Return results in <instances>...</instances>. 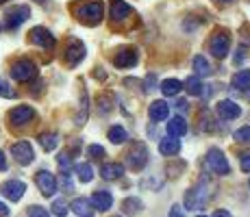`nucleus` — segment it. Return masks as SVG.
<instances>
[{
  "mask_svg": "<svg viewBox=\"0 0 250 217\" xmlns=\"http://www.w3.org/2000/svg\"><path fill=\"white\" fill-rule=\"evenodd\" d=\"M74 13L79 18V22L87 24V26H96V24H100V20H103L104 4H103V0H87V2L76 4Z\"/></svg>",
  "mask_w": 250,
  "mask_h": 217,
  "instance_id": "nucleus-1",
  "label": "nucleus"
},
{
  "mask_svg": "<svg viewBox=\"0 0 250 217\" xmlns=\"http://www.w3.org/2000/svg\"><path fill=\"white\" fill-rule=\"evenodd\" d=\"M207 202H209V189H207L205 182H200V185L191 187L189 191H185V209H189V211L203 209Z\"/></svg>",
  "mask_w": 250,
  "mask_h": 217,
  "instance_id": "nucleus-2",
  "label": "nucleus"
},
{
  "mask_svg": "<svg viewBox=\"0 0 250 217\" xmlns=\"http://www.w3.org/2000/svg\"><path fill=\"white\" fill-rule=\"evenodd\" d=\"M205 163L207 167H209L213 174H220V176H227V174L230 172V165L227 161V157H224V152L220 150V148H211L209 152H207L205 157Z\"/></svg>",
  "mask_w": 250,
  "mask_h": 217,
  "instance_id": "nucleus-3",
  "label": "nucleus"
},
{
  "mask_svg": "<svg viewBox=\"0 0 250 217\" xmlns=\"http://www.w3.org/2000/svg\"><path fill=\"white\" fill-rule=\"evenodd\" d=\"M148 157H150V152H148L146 143L135 141V143H133V148L126 154L128 167H131V170H135V172H142L144 167H146V163H148Z\"/></svg>",
  "mask_w": 250,
  "mask_h": 217,
  "instance_id": "nucleus-4",
  "label": "nucleus"
},
{
  "mask_svg": "<svg viewBox=\"0 0 250 217\" xmlns=\"http://www.w3.org/2000/svg\"><path fill=\"white\" fill-rule=\"evenodd\" d=\"M230 50V35L227 31H215L209 39V52L218 59H224Z\"/></svg>",
  "mask_w": 250,
  "mask_h": 217,
  "instance_id": "nucleus-5",
  "label": "nucleus"
},
{
  "mask_svg": "<svg viewBox=\"0 0 250 217\" xmlns=\"http://www.w3.org/2000/svg\"><path fill=\"white\" fill-rule=\"evenodd\" d=\"M11 76L18 80V83H28L37 76V65L28 59H20L11 65Z\"/></svg>",
  "mask_w": 250,
  "mask_h": 217,
  "instance_id": "nucleus-6",
  "label": "nucleus"
},
{
  "mask_svg": "<svg viewBox=\"0 0 250 217\" xmlns=\"http://www.w3.org/2000/svg\"><path fill=\"white\" fill-rule=\"evenodd\" d=\"M28 16H31V9L26 4H16V7L7 9V13H4V26L13 31V28L22 26L28 20Z\"/></svg>",
  "mask_w": 250,
  "mask_h": 217,
  "instance_id": "nucleus-7",
  "label": "nucleus"
},
{
  "mask_svg": "<svg viewBox=\"0 0 250 217\" xmlns=\"http://www.w3.org/2000/svg\"><path fill=\"white\" fill-rule=\"evenodd\" d=\"M33 119H35V111H33V107H28V104H20V107L9 111V122H11V126H16V128L26 126V124H31Z\"/></svg>",
  "mask_w": 250,
  "mask_h": 217,
  "instance_id": "nucleus-8",
  "label": "nucleus"
},
{
  "mask_svg": "<svg viewBox=\"0 0 250 217\" xmlns=\"http://www.w3.org/2000/svg\"><path fill=\"white\" fill-rule=\"evenodd\" d=\"M28 39H31V43H35V46L40 48H46V50H52L55 48V35H52L48 28L44 26H35L31 33H28Z\"/></svg>",
  "mask_w": 250,
  "mask_h": 217,
  "instance_id": "nucleus-9",
  "label": "nucleus"
},
{
  "mask_svg": "<svg viewBox=\"0 0 250 217\" xmlns=\"http://www.w3.org/2000/svg\"><path fill=\"white\" fill-rule=\"evenodd\" d=\"M35 182H37L40 191L46 197L55 196V191H57V178H55V174H50L48 170H40V172L35 174Z\"/></svg>",
  "mask_w": 250,
  "mask_h": 217,
  "instance_id": "nucleus-10",
  "label": "nucleus"
},
{
  "mask_svg": "<svg viewBox=\"0 0 250 217\" xmlns=\"http://www.w3.org/2000/svg\"><path fill=\"white\" fill-rule=\"evenodd\" d=\"M11 154H13V158H16L20 165H31L33 158H35V152H33V148H31V143H28V141L13 143V146H11Z\"/></svg>",
  "mask_w": 250,
  "mask_h": 217,
  "instance_id": "nucleus-11",
  "label": "nucleus"
},
{
  "mask_svg": "<svg viewBox=\"0 0 250 217\" xmlns=\"http://www.w3.org/2000/svg\"><path fill=\"white\" fill-rule=\"evenodd\" d=\"M83 59H85V46L79 39H70L68 48H65V63H68L70 67H74V65H79Z\"/></svg>",
  "mask_w": 250,
  "mask_h": 217,
  "instance_id": "nucleus-12",
  "label": "nucleus"
},
{
  "mask_svg": "<svg viewBox=\"0 0 250 217\" xmlns=\"http://www.w3.org/2000/svg\"><path fill=\"white\" fill-rule=\"evenodd\" d=\"M24 191H26V185H24L22 180H7V182H2V187H0V194L11 202L22 200Z\"/></svg>",
  "mask_w": 250,
  "mask_h": 217,
  "instance_id": "nucleus-13",
  "label": "nucleus"
},
{
  "mask_svg": "<svg viewBox=\"0 0 250 217\" xmlns=\"http://www.w3.org/2000/svg\"><path fill=\"white\" fill-rule=\"evenodd\" d=\"M137 59H139V55L135 48H120L113 57V65L115 67H133L137 63Z\"/></svg>",
  "mask_w": 250,
  "mask_h": 217,
  "instance_id": "nucleus-14",
  "label": "nucleus"
},
{
  "mask_svg": "<svg viewBox=\"0 0 250 217\" xmlns=\"http://www.w3.org/2000/svg\"><path fill=\"white\" fill-rule=\"evenodd\" d=\"M91 206H94L96 211H100V213H104V211H109L113 206V196L109 194V191L104 189H98L94 191V196H91Z\"/></svg>",
  "mask_w": 250,
  "mask_h": 217,
  "instance_id": "nucleus-15",
  "label": "nucleus"
},
{
  "mask_svg": "<svg viewBox=\"0 0 250 217\" xmlns=\"http://www.w3.org/2000/svg\"><path fill=\"white\" fill-rule=\"evenodd\" d=\"M133 16V7L126 4L124 0H111V20L113 22H124Z\"/></svg>",
  "mask_w": 250,
  "mask_h": 217,
  "instance_id": "nucleus-16",
  "label": "nucleus"
},
{
  "mask_svg": "<svg viewBox=\"0 0 250 217\" xmlns=\"http://www.w3.org/2000/svg\"><path fill=\"white\" fill-rule=\"evenodd\" d=\"M218 115L222 119H237L239 115H242V109H239L237 102H233V100H222V102H218Z\"/></svg>",
  "mask_w": 250,
  "mask_h": 217,
  "instance_id": "nucleus-17",
  "label": "nucleus"
},
{
  "mask_svg": "<svg viewBox=\"0 0 250 217\" xmlns=\"http://www.w3.org/2000/svg\"><path fill=\"white\" fill-rule=\"evenodd\" d=\"M167 113H170V104H167L166 100H155V102L150 104V111H148L152 122H163V119H167Z\"/></svg>",
  "mask_w": 250,
  "mask_h": 217,
  "instance_id": "nucleus-18",
  "label": "nucleus"
},
{
  "mask_svg": "<svg viewBox=\"0 0 250 217\" xmlns=\"http://www.w3.org/2000/svg\"><path fill=\"white\" fill-rule=\"evenodd\" d=\"M72 211L79 217H94V213H96V209L91 206V202L87 197H76V200L72 202Z\"/></svg>",
  "mask_w": 250,
  "mask_h": 217,
  "instance_id": "nucleus-19",
  "label": "nucleus"
},
{
  "mask_svg": "<svg viewBox=\"0 0 250 217\" xmlns=\"http://www.w3.org/2000/svg\"><path fill=\"white\" fill-rule=\"evenodd\" d=\"M181 150V141L176 137H166L159 141V152L163 154V157H174V154H179Z\"/></svg>",
  "mask_w": 250,
  "mask_h": 217,
  "instance_id": "nucleus-20",
  "label": "nucleus"
},
{
  "mask_svg": "<svg viewBox=\"0 0 250 217\" xmlns=\"http://www.w3.org/2000/svg\"><path fill=\"white\" fill-rule=\"evenodd\" d=\"M185 133H187V124L181 115H176V118H172L170 122H167V135H172V137H183Z\"/></svg>",
  "mask_w": 250,
  "mask_h": 217,
  "instance_id": "nucleus-21",
  "label": "nucleus"
},
{
  "mask_svg": "<svg viewBox=\"0 0 250 217\" xmlns=\"http://www.w3.org/2000/svg\"><path fill=\"white\" fill-rule=\"evenodd\" d=\"M124 174V167L120 165V163H104L103 170H100V176L104 178V180H115V178H120Z\"/></svg>",
  "mask_w": 250,
  "mask_h": 217,
  "instance_id": "nucleus-22",
  "label": "nucleus"
},
{
  "mask_svg": "<svg viewBox=\"0 0 250 217\" xmlns=\"http://www.w3.org/2000/svg\"><path fill=\"white\" fill-rule=\"evenodd\" d=\"M194 70H196V74L198 76H211L213 74V67L209 65V61H207L203 55L194 57Z\"/></svg>",
  "mask_w": 250,
  "mask_h": 217,
  "instance_id": "nucleus-23",
  "label": "nucleus"
},
{
  "mask_svg": "<svg viewBox=\"0 0 250 217\" xmlns=\"http://www.w3.org/2000/svg\"><path fill=\"white\" fill-rule=\"evenodd\" d=\"M181 89H183V83L176 80V79H166L161 83V94L163 96H176Z\"/></svg>",
  "mask_w": 250,
  "mask_h": 217,
  "instance_id": "nucleus-24",
  "label": "nucleus"
},
{
  "mask_svg": "<svg viewBox=\"0 0 250 217\" xmlns=\"http://www.w3.org/2000/svg\"><path fill=\"white\" fill-rule=\"evenodd\" d=\"M40 143H42V148H44L46 152L55 150L57 143H59V135H57V133H44V135H40Z\"/></svg>",
  "mask_w": 250,
  "mask_h": 217,
  "instance_id": "nucleus-25",
  "label": "nucleus"
},
{
  "mask_svg": "<svg viewBox=\"0 0 250 217\" xmlns=\"http://www.w3.org/2000/svg\"><path fill=\"white\" fill-rule=\"evenodd\" d=\"M128 139V133L124 130L122 126H111L109 128V141L115 143V146H120V143H124Z\"/></svg>",
  "mask_w": 250,
  "mask_h": 217,
  "instance_id": "nucleus-26",
  "label": "nucleus"
},
{
  "mask_svg": "<svg viewBox=\"0 0 250 217\" xmlns=\"http://www.w3.org/2000/svg\"><path fill=\"white\" fill-rule=\"evenodd\" d=\"M233 85L237 89H250V70H239L233 76Z\"/></svg>",
  "mask_w": 250,
  "mask_h": 217,
  "instance_id": "nucleus-27",
  "label": "nucleus"
},
{
  "mask_svg": "<svg viewBox=\"0 0 250 217\" xmlns=\"http://www.w3.org/2000/svg\"><path fill=\"white\" fill-rule=\"evenodd\" d=\"M185 89L191 96H200L203 94V83H200L198 76H189V79H185Z\"/></svg>",
  "mask_w": 250,
  "mask_h": 217,
  "instance_id": "nucleus-28",
  "label": "nucleus"
},
{
  "mask_svg": "<svg viewBox=\"0 0 250 217\" xmlns=\"http://www.w3.org/2000/svg\"><path fill=\"white\" fill-rule=\"evenodd\" d=\"M144 209L142 200L139 197H126V200L122 202V211L124 213H139V211Z\"/></svg>",
  "mask_w": 250,
  "mask_h": 217,
  "instance_id": "nucleus-29",
  "label": "nucleus"
},
{
  "mask_svg": "<svg viewBox=\"0 0 250 217\" xmlns=\"http://www.w3.org/2000/svg\"><path fill=\"white\" fill-rule=\"evenodd\" d=\"M87 91L83 89V94H81V111H79V115H76V124L79 126H83L85 122H87Z\"/></svg>",
  "mask_w": 250,
  "mask_h": 217,
  "instance_id": "nucleus-30",
  "label": "nucleus"
},
{
  "mask_svg": "<svg viewBox=\"0 0 250 217\" xmlns=\"http://www.w3.org/2000/svg\"><path fill=\"white\" fill-rule=\"evenodd\" d=\"M113 104H115L113 94H103V96H98V109L103 111V113H109V111L113 109Z\"/></svg>",
  "mask_w": 250,
  "mask_h": 217,
  "instance_id": "nucleus-31",
  "label": "nucleus"
},
{
  "mask_svg": "<svg viewBox=\"0 0 250 217\" xmlns=\"http://www.w3.org/2000/svg\"><path fill=\"white\" fill-rule=\"evenodd\" d=\"M76 176H79L81 182H89L91 178H94V172H91V167L87 163H79V165H76Z\"/></svg>",
  "mask_w": 250,
  "mask_h": 217,
  "instance_id": "nucleus-32",
  "label": "nucleus"
},
{
  "mask_svg": "<svg viewBox=\"0 0 250 217\" xmlns=\"http://www.w3.org/2000/svg\"><path fill=\"white\" fill-rule=\"evenodd\" d=\"M233 139L237 143H250V126H242L233 133Z\"/></svg>",
  "mask_w": 250,
  "mask_h": 217,
  "instance_id": "nucleus-33",
  "label": "nucleus"
},
{
  "mask_svg": "<svg viewBox=\"0 0 250 217\" xmlns=\"http://www.w3.org/2000/svg\"><path fill=\"white\" fill-rule=\"evenodd\" d=\"M0 96H2V98H16V91L9 87V83L2 76H0Z\"/></svg>",
  "mask_w": 250,
  "mask_h": 217,
  "instance_id": "nucleus-34",
  "label": "nucleus"
},
{
  "mask_svg": "<svg viewBox=\"0 0 250 217\" xmlns=\"http://www.w3.org/2000/svg\"><path fill=\"white\" fill-rule=\"evenodd\" d=\"M52 213L57 217H65L68 215V206H65L63 200H55V204H52Z\"/></svg>",
  "mask_w": 250,
  "mask_h": 217,
  "instance_id": "nucleus-35",
  "label": "nucleus"
},
{
  "mask_svg": "<svg viewBox=\"0 0 250 217\" xmlns=\"http://www.w3.org/2000/svg\"><path fill=\"white\" fill-rule=\"evenodd\" d=\"M57 163H59V167H61L63 172H68V170H70V165H72L70 154H68V152H61L59 157H57Z\"/></svg>",
  "mask_w": 250,
  "mask_h": 217,
  "instance_id": "nucleus-36",
  "label": "nucleus"
},
{
  "mask_svg": "<svg viewBox=\"0 0 250 217\" xmlns=\"http://www.w3.org/2000/svg\"><path fill=\"white\" fill-rule=\"evenodd\" d=\"M87 152H89L91 158H103V157H104V148H103V146H96V143L87 148Z\"/></svg>",
  "mask_w": 250,
  "mask_h": 217,
  "instance_id": "nucleus-37",
  "label": "nucleus"
},
{
  "mask_svg": "<svg viewBox=\"0 0 250 217\" xmlns=\"http://www.w3.org/2000/svg\"><path fill=\"white\" fill-rule=\"evenodd\" d=\"M28 217H50L46 209H42V206H31L28 209Z\"/></svg>",
  "mask_w": 250,
  "mask_h": 217,
  "instance_id": "nucleus-38",
  "label": "nucleus"
},
{
  "mask_svg": "<svg viewBox=\"0 0 250 217\" xmlns=\"http://www.w3.org/2000/svg\"><path fill=\"white\" fill-rule=\"evenodd\" d=\"M239 163H242V170L250 174V150L239 154Z\"/></svg>",
  "mask_w": 250,
  "mask_h": 217,
  "instance_id": "nucleus-39",
  "label": "nucleus"
},
{
  "mask_svg": "<svg viewBox=\"0 0 250 217\" xmlns=\"http://www.w3.org/2000/svg\"><path fill=\"white\" fill-rule=\"evenodd\" d=\"M155 83H157V79L155 76H146V87H144V91H150V89H155Z\"/></svg>",
  "mask_w": 250,
  "mask_h": 217,
  "instance_id": "nucleus-40",
  "label": "nucleus"
},
{
  "mask_svg": "<svg viewBox=\"0 0 250 217\" xmlns=\"http://www.w3.org/2000/svg\"><path fill=\"white\" fill-rule=\"evenodd\" d=\"M170 217H185V211H183L179 204H174L172 206V211H170Z\"/></svg>",
  "mask_w": 250,
  "mask_h": 217,
  "instance_id": "nucleus-41",
  "label": "nucleus"
},
{
  "mask_svg": "<svg viewBox=\"0 0 250 217\" xmlns=\"http://www.w3.org/2000/svg\"><path fill=\"white\" fill-rule=\"evenodd\" d=\"M4 170H7V158H4L2 150H0V172H4Z\"/></svg>",
  "mask_w": 250,
  "mask_h": 217,
  "instance_id": "nucleus-42",
  "label": "nucleus"
},
{
  "mask_svg": "<svg viewBox=\"0 0 250 217\" xmlns=\"http://www.w3.org/2000/svg\"><path fill=\"white\" fill-rule=\"evenodd\" d=\"M0 217H9V209L2 204V202H0Z\"/></svg>",
  "mask_w": 250,
  "mask_h": 217,
  "instance_id": "nucleus-43",
  "label": "nucleus"
},
{
  "mask_svg": "<svg viewBox=\"0 0 250 217\" xmlns=\"http://www.w3.org/2000/svg\"><path fill=\"white\" fill-rule=\"evenodd\" d=\"M213 217H230V213H229V211H224V209H220V211H215Z\"/></svg>",
  "mask_w": 250,
  "mask_h": 217,
  "instance_id": "nucleus-44",
  "label": "nucleus"
},
{
  "mask_svg": "<svg viewBox=\"0 0 250 217\" xmlns=\"http://www.w3.org/2000/svg\"><path fill=\"white\" fill-rule=\"evenodd\" d=\"M176 107L183 111V109H187V102H185V100H179V102H176Z\"/></svg>",
  "mask_w": 250,
  "mask_h": 217,
  "instance_id": "nucleus-45",
  "label": "nucleus"
},
{
  "mask_svg": "<svg viewBox=\"0 0 250 217\" xmlns=\"http://www.w3.org/2000/svg\"><path fill=\"white\" fill-rule=\"evenodd\" d=\"M215 2H218V4H230L233 0H215Z\"/></svg>",
  "mask_w": 250,
  "mask_h": 217,
  "instance_id": "nucleus-46",
  "label": "nucleus"
},
{
  "mask_svg": "<svg viewBox=\"0 0 250 217\" xmlns=\"http://www.w3.org/2000/svg\"><path fill=\"white\" fill-rule=\"evenodd\" d=\"M2 2H7V0H0V4H2Z\"/></svg>",
  "mask_w": 250,
  "mask_h": 217,
  "instance_id": "nucleus-47",
  "label": "nucleus"
},
{
  "mask_svg": "<svg viewBox=\"0 0 250 217\" xmlns=\"http://www.w3.org/2000/svg\"><path fill=\"white\" fill-rule=\"evenodd\" d=\"M37 2H44V0H37Z\"/></svg>",
  "mask_w": 250,
  "mask_h": 217,
  "instance_id": "nucleus-48",
  "label": "nucleus"
},
{
  "mask_svg": "<svg viewBox=\"0 0 250 217\" xmlns=\"http://www.w3.org/2000/svg\"><path fill=\"white\" fill-rule=\"evenodd\" d=\"M198 217H207V215H198Z\"/></svg>",
  "mask_w": 250,
  "mask_h": 217,
  "instance_id": "nucleus-49",
  "label": "nucleus"
},
{
  "mask_svg": "<svg viewBox=\"0 0 250 217\" xmlns=\"http://www.w3.org/2000/svg\"><path fill=\"white\" fill-rule=\"evenodd\" d=\"M115 217H120V215H115Z\"/></svg>",
  "mask_w": 250,
  "mask_h": 217,
  "instance_id": "nucleus-50",
  "label": "nucleus"
},
{
  "mask_svg": "<svg viewBox=\"0 0 250 217\" xmlns=\"http://www.w3.org/2000/svg\"><path fill=\"white\" fill-rule=\"evenodd\" d=\"M248 185H250V182H248Z\"/></svg>",
  "mask_w": 250,
  "mask_h": 217,
  "instance_id": "nucleus-51",
  "label": "nucleus"
}]
</instances>
